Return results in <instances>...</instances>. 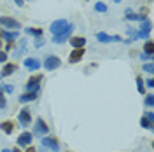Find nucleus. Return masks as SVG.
<instances>
[{"label": "nucleus", "mask_w": 154, "mask_h": 152, "mask_svg": "<svg viewBox=\"0 0 154 152\" xmlns=\"http://www.w3.org/2000/svg\"><path fill=\"white\" fill-rule=\"evenodd\" d=\"M151 30H152V23H151L149 19H144V25L140 26L138 33H137V37H140V38H147V37H149V33H151Z\"/></svg>", "instance_id": "nucleus-9"}, {"label": "nucleus", "mask_w": 154, "mask_h": 152, "mask_svg": "<svg viewBox=\"0 0 154 152\" xmlns=\"http://www.w3.org/2000/svg\"><path fill=\"white\" fill-rule=\"evenodd\" d=\"M5 61H7V54L0 49V63H5Z\"/></svg>", "instance_id": "nucleus-28"}, {"label": "nucleus", "mask_w": 154, "mask_h": 152, "mask_svg": "<svg viewBox=\"0 0 154 152\" xmlns=\"http://www.w3.org/2000/svg\"><path fill=\"white\" fill-rule=\"evenodd\" d=\"M42 147H49L54 152L60 150V143H58L56 138H51V136H42Z\"/></svg>", "instance_id": "nucleus-10"}, {"label": "nucleus", "mask_w": 154, "mask_h": 152, "mask_svg": "<svg viewBox=\"0 0 154 152\" xmlns=\"http://www.w3.org/2000/svg\"><path fill=\"white\" fill-rule=\"evenodd\" d=\"M68 42L72 44L74 49H79V47H84V46H86V38L84 37H72Z\"/></svg>", "instance_id": "nucleus-14"}, {"label": "nucleus", "mask_w": 154, "mask_h": 152, "mask_svg": "<svg viewBox=\"0 0 154 152\" xmlns=\"http://www.w3.org/2000/svg\"><path fill=\"white\" fill-rule=\"evenodd\" d=\"M145 105H147V107H152V105H154V96L152 95L145 96Z\"/></svg>", "instance_id": "nucleus-26"}, {"label": "nucleus", "mask_w": 154, "mask_h": 152, "mask_svg": "<svg viewBox=\"0 0 154 152\" xmlns=\"http://www.w3.org/2000/svg\"><path fill=\"white\" fill-rule=\"evenodd\" d=\"M68 26V21H65V19H56V21H53L51 23V33L53 35H56V33H60V32H63V30Z\"/></svg>", "instance_id": "nucleus-4"}, {"label": "nucleus", "mask_w": 154, "mask_h": 152, "mask_svg": "<svg viewBox=\"0 0 154 152\" xmlns=\"http://www.w3.org/2000/svg\"><path fill=\"white\" fill-rule=\"evenodd\" d=\"M2 37L5 38L7 42H12V40H16L19 37V33H18V30H14V32H2Z\"/></svg>", "instance_id": "nucleus-19"}, {"label": "nucleus", "mask_w": 154, "mask_h": 152, "mask_svg": "<svg viewBox=\"0 0 154 152\" xmlns=\"http://www.w3.org/2000/svg\"><path fill=\"white\" fill-rule=\"evenodd\" d=\"M140 126H142V128H145V129H152L154 128V121H151V119H147V117H142V119H140Z\"/></svg>", "instance_id": "nucleus-20"}, {"label": "nucleus", "mask_w": 154, "mask_h": 152, "mask_svg": "<svg viewBox=\"0 0 154 152\" xmlns=\"http://www.w3.org/2000/svg\"><path fill=\"white\" fill-rule=\"evenodd\" d=\"M126 19H130V21H144L145 19V11L140 12V14H135V12H131V11H126Z\"/></svg>", "instance_id": "nucleus-16"}, {"label": "nucleus", "mask_w": 154, "mask_h": 152, "mask_svg": "<svg viewBox=\"0 0 154 152\" xmlns=\"http://www.w3.org/2000/svg\"><path fill=\"white\" fill-rule=\"evenodd\" d=\"M145 117H147V119H151V121H154V114H152V112H145Z\"/></svg>", "instance_id": "nucleus-31"}, {"label": "nucleus", "mask_w": 154, "mask_h": 152, "mask_svg": "<svg viewBox=\"0 0 154 152\" xmlns=\"http://www.w3.org/2000/svg\"><path fill=\"white\" fill-rule=\"evenodd\" d=\"M147 86H149V87H154V81H152V79H149V81H147Z\"/></svg>", "instance_id": "nucleus-34"}, {"label": "nucleus", "mask_w": 154, "mask_h": 152, "mask_svg": "<svg viewBox=\"0 0 154 152\" xmlns=\"http://www.w3.org/2000/svg\"><path fill=\"white\" fill-rule=\"evenodd\" d=\"M0 49H2V32H0Z\"/></svg>", "instance_id": "nucleus-37"}, {"label": "nucleus", "mask_w": 154, "mask_h": 152, "mask_svg": "<svg viewBox=\"0 0 154 152\" xmlns=\"http://www.w3.org/2000/svg\"><path fill=\"white\" fill-rule=\"evenodd\" d=\"M14 2H16V4H18L19 7H21V5H23V0H14Z\"/></svg>", "instance_id": "nucleus-36"}, {"label": "nucleus", "mask_w": 154, "mask_h": 152, "mask_svg": "<svg viewBox=\"0 0 154 152\" xmlns=\"http://www.w3.org/2000/svg\"><path fill=\"white\" fill-rule=\"evenodd\" d=\"M128 33H130V37H131V40H133V38H137V32H135L133 28H128Z\"/></svg>", "instance_id": "nucleus-29"}, {"label": "nucleus", "mask_w": 154, "mask_h": 152, "mask_svg": "<svg viewBox=\"0 0 154 152\" xmlns=\"http://www.w3.org/2000/svg\"><path fill=\"white\" fill-rule=\"evenodd\" d=\"M12 89H14L12 86H4V91H7V93H12Z\"/></svg>", "instance_id": "nucleus-32"}, {"label": "nucleus", "mask_w": 154, "mask_h": 152, "mask_svg": "<svg viewBox=\"0 0 154 152\" xmlns=\"http://www.w3.org/2000/svg\"><path fill=\"white\" fill-rule=\"evenodd\" d=\"M114 2H116V4H119V2H121V0H114Z\"/></svg>", "instance_id": "nucleus-39"}, {"label": "nucleus", "mask_w": 154, "mask_h": 152, "mask_svg": "<svg viewBox=\"0 0 154 152\" xmlns=\"http://www.w3.org/2000/svg\"><path fill=\"white\" fill-rule=\"evenodd\" d=\"M14 70H18L16 63H5V67H4V70H2V75H0V77H7V75H11Z\"/></svg>", "instance_id": "nucleus-18"}, {"label": "nucleus", "mask_w": 154, "mask_h": 152, "mask_svg": "<svg viewBox=\"0 0 154 152\" xmlns=\"http://www.w3.org/2000/svg\"><path fill=\"white\" fill-rule=\"evenodd\" d=\"M0 25H2L4 28H11V30L21 28V23H19V21H16V19H12V18H7V16L0 18Z\"/></svg>", "instance_id": "nucleus-5"}, {"label": "nucleus", "mask_w": 154, "mask_h": 152, "mask_svg": "<svg viewBox=\"0 0 154 152\" xmlns=\"http://www.w3.org/2000/svg\"><path fill=\"white\" fill-rule=\"evenodd\" d=\"M33 140V135L30 133V131H25V133H21L18 136V145H23V147H28L30 143Z\"/></svg>", "instance_id": "nucleus-12"}, {"label": "nucleus", "mask_w": 154, "mask_h": 152, "mask_svg": "<svg viewBox=\"0 0 154 152\" xmlns=\"http://www.w3.org/2000/svg\"><path fill=\"white\" fill-rule=\"evenodd\" d=\"M95 11H98V12H107V5L103 2H98V4H95Z\"/></svg>", "instance_id": "nucleus-24"}, {"label": "nucleus", "mask_w": 154, "mask_h": 152, "mask_svg": "<svg viewBox=\"0 0 154 152\" xmlns=\"http://www.w3.org/2000/svg\"><path fill=\"white\" fill-rule=\"evenodd\" d=\"M74 30H75V26H74V25H68L63 32H60V33H56V35H53V42H54V44H61V42L68 40Z\"/></svg>", "instance_id": "nucleus-1"}, {"label": "nucleus", "mask_w": 154, "mask_h": 152, "mask_svg": "<svg viewBox=\"0 0 154 152\" xmlns=\"http://www.w3.org/2000/svg\"><path fill=\"white\" fill-rule=\"evenodd\" d=\"M2 152H12V150H9V149H2Z\"/></svg>", "instance_id": "nucleus-38"}, {"label": "nucleus", "mask_w": 154, "mask_h": 152, "mask_svg": "<svg viewBox=\"0 0 154 152\" xmlns=\"http://www.w3.org/2000/svg\"><path fill=\"white\" fill-rule=\"evenodd\" d=\"M18 119H19V123H21V126H23V128L30 126V123H32V112H30V108H21Z\"/></svg>", "instance_id": "nucleus-7"}, {"label": "nucleus", "mask_w": 154, "mask_h": 152, "mask_svg": "<svg viewBox=\"0 0 154 152\" xmlns=\"http://www.w3.org/2000/svg\"><path fill=\"white\" fill-rule=\"evenodd\" d=\"M38 82H42V75L40 74H37V75H32L28 79V82H26V91H30V93H37L38 91Z\"/></svg>", "instance_id": "nucleus-2"}, {"label": "nucleus", "mask_w": 154, "mask_h": 152, "mask_svg": "<svg viewBox=\"0 0 154 152\" xmlns=\"http://www.w3.org/2000/svg\"><path fill=\"white\" fill-rule=\"evenodd\" d=\"M142 70H145L147 74H152V72H154V65H152V63H145Z\"/></svg>", "instance_id": "nucleus-25"}, {"label": "nucleus", "mask_w": 154, "mask_h": 152, "mask_svg": "<svg viewBox=\"0 0 154 152\" xmlns=\"http://www.w3.org/2000/svg\"><path fill=\"white\" fill-rule=\"evenodd\" d=\"M14 128H16V124L12 123V121H4V123L0 124V129H2L5 135H11L12 131H14Z\"/></svg>", "instance_id": "nucleus-15"}, {"label": "nucleus", "mask_w": 154, "mask_h": 152, "mask_svg": "<svg viewBox=\"0 0 154 152\" xmlns=\"http://www.w3.org/2000/svg\"><path fill=\"white\" fill-rule=\"evenodd\" d=\"M25 32H26L28 35H35V37H40V35H42V30L40 28H25Z\"/></svg>", "instance_id": "nucleus-22"}, {"label": "nucleus", "mask_w": 154, "mask_h": 152, "mask_svg": "<svg viewBox=\"0 0 154 152\" xmlns=\"http://www.w3.org/2000/svg\"><path fill=\"white\" fill-rule=\"evenodd\" d=\"M137 89H138V93H145V86H144V81H142V77H137Z\"/></svg>", "instance_id": "nucleus-23"}, {"label": "nucleus", "mask_w": 154, "mask_h": 152, "mask_svg": "<svg viewBox=\"0 0 154 152\" xmlns=\"http://www.w3.org/2000/svg\"><path fill=\"white\" fill-rule=\"evenodd\" d=\"M25 67L30 68V70H38L40 68V61L37 58H26L25 59Z\"/></svg>", "instance_id": "nucleus-13"}, {"label": "nucleus", "mask_w": 154, "mask_h": 152, "mask_svg": "<svg viewBox=\"0 0 154 152\" xmlns=\"http://www.w3.org/2000/svg\"><path fill=\"white\" fill-rule=\"evenodd\" d=\"M12 152H19V150H18V149H14V150H12Z\"/></svg>", "instance_id": "nucleus-40"}, {"label": "nucleus", "mask_w": 154, "mask_h": 152, "mask_svg": "<svg viewBox=\"0 0 154 152\" xmlns=\"http://www.w3.org/2000/svg\"><path fill=\"white\" fill-rule=\"evenodd\" d=\"M60 65H61L60 58H58V56H53V54L44 59V68H46V70H56Z\"/></svg>", "instance_id": "nucleus-6"}, {"label": "nucleus", "mask_w": 154, "mask_h": 152, "mask_svg": "<svg viewBox=\"0 0 154 152\" xmlns=\"http://www.w3.org/2000/svg\"><path fill=\"white\" fill-rule=\"evenodd\" d=\"M144 51H145V54H151V56L154 54V44L151 42V40H149V42H145Z\"/></svg>", "instance_id": "nucleus-21"}, {"label": "nucleus", "mask_w": 154, "mask_h": 152, "mask_svg": "<svg viewBox=\"0 0 154 152\" xmlns=\"http://www.w3.org/2000/svg\"><path fill=\"white\" fill-rule=\"evenodd\" d=\"M5 98H4V93H2V87H0V108H5Z\"/></svg>", "instance_id": "nucleus-27"}, {"label": "nucleus", "mask_w": 154, "mask_h": 152, "mask_svg": "<svg viewBox=\"0 0 154 152\" xmlns=\"http://www.w3.org/2000/svg\"><path fill=\"white\" fill-rule=\"evenodd\" d=\"M48 131H49V128H48V124H46V121L42 117H38L37 121H35V131L33 133L38 135V136H46Z\"/></svg>", "instance_id": "nucleus-3"}, {"label": "nucleus", "mask_w": 154, "mask_h": 152, "mask_svg": "<svg viewBox=\"0 0 154 152\" xmlns=\"http://www.w3.org/2000/svg\"><path fill=\"white\" fill-rule=\"evenodd\" d=\"M35 100H37V93H30V91H26L25 95L19 96L21 103H28V102H35Z\"/></svg>", "instance_id": "nucleus-17"}, {"label": "nucleus", "mask_w": 154, "mask_h": 152, "mask_svg": "<svg viewBox=\"0 0 154 152\" xmlns=\"http://www.w3.org/2000/svg\"><path fill=\"white\" fill-rule=\"evenodd\" d=\"M84 56V47H79V49H74L68 56V63H79Z\"/></svg>", "instance_id": "nucleus-11"}, {"label": "nucleus", "mask_w": 154, "mask_h": 152, "mask_svg": "<svg viewBox=\"0 0 154 152\" xmlns=\"http://www.w3.org/2000/svg\"><path fill=\"white\" fill-rule=\"evenodd\" d=\"M142 59H144V61H149V59H152V56H151V54H142Z\"/></svg>", "instance_id": "nucleus-30"}, {"label": "nucleus", "mask_w": 154, "mask_h": 152, "mask_svg": "<svg viewBox=\"0 0 154 152\" xmlns=\"http://www.w3.org/2000/svg\"><path fill=\"white\" fill-rule=\"evenodd\" d=\"M26 152H35V149H33L32 145H28V149H26Z\"/></svg>", "instance_id": "nucleus-35"}, {"label": "nucleus", "mask_w": 154, "mask_h": 152, "mask_svg": "<svg viewBox=\"0 0 154 152\" xmlns=\"http://www.w3.org/2000/svg\"><path fill=\"white\" fill-rule=\"evenodd\" d=\"M96 38L103 44H109V42H121V37L119 35H107L105 32H98L96 33Z\"/></svg>", "instance_id": "nucleus-8"}, {"label": "nucleus", "mask_w": 154, "mask_h": 152, "mask_svg": "<svg viewBox=\"0 0 154 152\" xmlns=\"http://www.w3.org/2000/svg\"><path fill=\"white\" fill-rule=\"evenodd\" d=\"M40 46H42V38L37 37V40H35V47H40Z\"/></svg>", "instance_id": "nucleus-33"}]
</instances>
